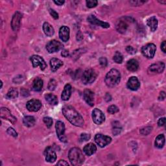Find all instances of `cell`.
I'll use <instances>...</instances> for the list:
<instances>
[{
    "label": "cell",
    "instance_id": "44",
    "mask_svg": "<svg viewBox=\"0 0 166 166\" xmlns=\"http://www.w3.org/2000/svg\"><path fill=\"white\" fill-rule=\"evenodd\" d=\"M165 118H160L158 121V125L159 127H162L165 125Z\"/></svg>",
    "mask_w": 166,
    "mask_h": 166
},
{
    "label": "cell",
    "instance_id": "46",
    "mask_svg": "<svg viewBox=\"0 0 166 166\" xmlns=\"http://www.w3.org/2000/svg\"><path fill=\"white\" fill-rule=\"evenodd\" d=\"M160 48H161L162 51L164 53H166V42L165 41L162 42V43L160 45Z\"/></svg>",
    "mask_w": 166,
    "mask_h": 166
},
{
    "label": "cell",
    "instance_id": "24",
    "mask_svg": "<svg viewBox=\"0 0 166 166\" xmlns=\"http://www.w3.org/2000/svg\"><path fill=\"white\" fill-rule=\"evenodd\" d=\"M139 68V63L136 59H130L127 63V68L130 72H136Z\"/></svg>",
    "mask_w": 166,
    "mask_h": 166
},
{
    "label": "cell",
    "instance_id": "17",
    "mask_svg": "<svg viewBox=\"0 0 166 166\" xmlns=\"http://www.w3.org/2000/svg\"><path fill=\"white\" fill-rule=\"evenodd\" d=\"M46 155V160L49 163H53L57 160V154L53 148L51 147H48L44 153Z\"/></svg>",
    "mask_w": 166,
    "mask_h": 166
},
{
    "label": "cell",
    "instance_id": "30",
    "mask_svg": "<svg viewBox=\"0 0 166 166\" xmlns=\"http://www.w3.org/2000/svg\"><path fill=\"white\" fill-rule=\"evenodd\" d=\"M165 144V136L163 134H159L156 137L155 139V146L158 148H162Z\"/></svg>",
    "mask_w": 166,
    "mask_h": 166
},
{
    "label": "cell",
    "instance_id": "10",
    "mask_svg": "<svg viewBox=\"0 0 166 166\" xmlns=\"http://www.w3.org/2000/svg\"><path fill=\"white\" fill-rule=\"evenodd\" d=\"M95 141L99 147H104L112 142V138L108 136L98 134L95 136Z\"/></svg>",
    "mask_w": 166,
    "mask_h": 166
},
{
    "label": "cell",
    "instance_id": "12",
    "mask_svg": "<svg viewBox=\"0 0 166 166\" xmlns=\"http://www.w3.org/2000/svg\"><path fill=\"white\" fill-rule=\"evenodd\" d=\"M22 18V14L19 11H17L14 13L11 21V27L13 31H16L20 29Z\"/></svg>",
    "mask_w": 166,
    "mask_h": 166
},
{
    "label": "cell",
    "instance_id": "14",
    "mask_svg": "<svg viewBox=\"0 0 166 166\" xmlns=\"http://www.w3.org/2000/svg\"><path fill=\"white\" fill-rule=\"evenodd\" d=\"M87 20H88V21L90 23H92V25H97V26H101V27L103 28H110V24L108 23L104 22H102V21L98 20L93 14L90 15L88 17V18H87Z\"/></svg>",
    "mask_w": 166,
    "mask_h": 166
},
{
    "label": "cell",
    "instance_id": "15",
    "mask_svg": "<svg viewBox=\"0 0 166 166\" xmlns=\"http://www.w3.org/2000/svg\"><path fill=\"white\" fill-rule=\"evenodd\" d=\"M1 118L5 119H7L13 124H14L16 122V118L12 115L9 110L5 107H2L1 108Z\"/></svg>",
    "mask_w": 166,
    "mask_h": 166
},
{
    "label": "cell",
    "instance_id": "8",
    "mask_svg": "<svg viewBox=\"0 0 166 166\" xmlns=\"http://www.w3.org/2000/svg\"><path fill=\"white\" fill-rule=\"evenodd\" d=\"M63 47L64 46L61 42L55 40H52L47 43L46 49L49 53H52L62 49Z\"/></svg>",
    "mask_w": 166,
    "mask_h": 166
},
{
    "label": "cell",
    "instance_id": "42",
    "mask_svg": "<svg viewBox=\"0 0 166 166\" xmlns=\"http://www.w3.org/2000/svg\"><path fill=\"white\" fill-rule=\"evenodd\" d=\"M49 13L52 16V17L55 20H57L58 19V14L55 11H54L53 9H52V8H50L49 9Z\"/></svg>",
    "mask_w": 166,
    "mask_h": 166
},
{
    "label": "cell",
    "instance_id": "16",
    "mask_svg": "<svg viewBox=\"0 0 166 166\" xmlns=\"http://www.w3.org/2000/svg\"><path fill=\"white\" fill-rule=\"evenodd\" d=\"M165 69V64L162 62H159L156 64H152L148 68V72L151 73H161Z\"/></svg>",
    "mask_w": 166,
    "mask_h": 166
},
{
    "label": "cell",
    "instance_id": "7",
    "mask_svg": "<svg viewBox=\"0 0 166 166\" xmlns=\"http://www.w3.org/2000/svg\"><path fill=\"white\" fill-rule=\"evenodd\" d=\"M56 131L57 134L58 139H60V142H67V138L66 136H65V125L63 122L58 121L56 125Z\"/></svg>",
    "mask_w": 166,
    "mask_h": 166
},
{
    "label": "cell",
    "instance_id": "11",
    "mask_svg": "<svg viewBox=\"0 0 166 166\" xmlns=\"http://www.w3.org/2000/svg\"><path fill=\"white\" fill-rule=\"evenodd\" d=\"M92 119L95 124L101 125L105 121V116L101 110L95 108L92 111Z\"/></svg>",
    "mask_w": 166,
    "mask_h": 166
},
{
    "label": "cell",
    "instance_id": "40",
    "mask_svg": "<svg viewBox=\"0 0 166 166\" xmlns=\"http://www.w3.org/2000/svg\"><path fill=\"white\" fill-rule=\"evenodd\" d=\"M99 64L103 67H106L107 66V60L105 57H101L99 60Z\"/></svg>",
    "mask_w": 166,
    "mask_h": 166
},
{
    "label": "cell",
    "instance_id": "4",
    "mask_svg": "<svg viewBox=\"0 0 166 166\" xmlns=\"http://www.w3.org/2000/svg\"><path fill=\"white\" fill-rule=\"evenodd\" d=\"M130 18L128 17H123L118 21L116 23V29L117 31L121 33L125 34L129 28V25L131 23H133L134 20L131 21Z\"/></svg>",
    "mask_w": 166,
    "mask_h": 166
},
{
    "label": "cell",
    "instance_id": "2",
    "mask_svg": "<svg viewBox=\"0 0 166 166\" xmlns=\"http://www.w3.org/2000/svg\"><path fill=\"white\" fill-rule=\"evenodd\" d=\"M68 158L72 165L74 166L81 165L84 161V156L82 151L77 147H73L69 150Z\"/></svg>",
    "mask_w": 166,
    "mask_h": 166
},
{
    "label": "cell",
    "instance_id": "28",
    "mask_svg": "<svg viewBox=\"0 0 166 166\" xmlns=\"http://www.w3.org/2000/svg\"><path fill=\"white\" fill-rule=\"evenodd\" d=\"M45 99L46 101L51 105H57L58 104V99L56 95L53 93H48L45 95Z\"/></svg>",
    "mask_w": 166,
    "mask_h": 166
},
{
    "label": "cell",
    "instance_id": "27",
    "mask_svg": "<svg viewBox=\"0 0 166 166\" xmlns=\"http://www.w3.org/2000/svg\"><path fill=\"white\" fill-rule=\"evenodd\" d=\"M43 87V81L40 78H36L33 83V90L36 92H40L42 90Z\"/></svg>",
    "mask_w": 166,
    "mask_h": 166
},
{
    "label": "cell",
    "instance_id": "1",
    "mask_svg": "<svg viewBox=\"0 0 166 166\" xmlns=\"http://www.w3.org/2000/svg\"><path fill=\"white\" fill-rule=\"evenodd\" d=\"M62 111L64 117L72 125L79 127H83L84 122L82 116L73 107L64 106Z\"/></svg>",
    "mask_w": 166,
    "mask_h": 166
},
{
    "label": "cell",
    "instance_id": "34",
    "mask_svg": "<svg viewBox=\"0 0 166 166\" xmlns=\"http://www.w3.org/2000/svg\"><path fill=\"white\" fill-rule=\"evenodd\" d=\"M57 86V82L55 79H51L48 84V89L51 91H53Z\"/></svg>",
    "mask_w": 166,
    "mask_h": 166
},
{
    "label": "cell",
    "instance_id": "25",
    "mask_svg": "<svg viewBox=\"0 0 166 166\" xmlns=\"http://www.w3.org/2000/svg\"><path fill=\"white\" fill-rule=\"evenodd\" d=\"M147 24L148 26V28H150L152 32L155 31L158 28V20L156 19L155 16L151 17L150 18H148L147 21Z\"/></svg>",
    "mask_w": 166,
    "mask_h": 166
},
{
    "label": "cell",
    "instance_id": "22",
    "mask_svg": "<svg viewBox=\"0 0 166 166\" xmlns=\"http://www.w3.org/2000/svg\"><path fill=\"white\" fill-rule=\"evenodd\" d=\"M72 86L69 84H67L65 86L64 90L62 93V95H61V98L63 101H68L69 100V98H70L71 94H72Z\"/></svg>",
    "mask_w": 166,
    "mask_h": 166
},
{
    "label": "cell",
    "instance_id": "13",
    "mask_svg": "<svg viewBox=\"0 0 166 166\" xmlns=\"http://www.w3.org/2000/svg\"><path fill=\"white\" fill-rule=\"evenodd\" d=\"M28 110L29 112H37L42 107V103L38 99H31L29 100L26 104Z\"/></svg>",
    "mask_w": 166,
    "mask_h": 166
},
{
    "label": "cell",
    "instance_id": "20",
    "mask_svg": "<svg viewBox=\"0 0 166 166\" xmlns=\"http://www.w3.org/2000/svg\"><path fill=\"white\" fill-rule=\"evenodd\" d=\"M59 37L63 42H67L69 38V29L67 26H63L59 30Z\"/></svg>",
    "mask_w": 166,
    "mask_h": 166
},
{
    "label": "cell",
    "instance_id": "38",
    "mask_svg": "<svg viewBox=\"0 0 166 166\" xmlns=\"http://www.w3.org/2000/svg\"><path fill=\"white\" fill-rule=\"evenodd\" d=\"M7 133L8 134L12 136H13L14 138H17V136H18V133H17L16 132V130L13 128H12V127H9V128H8L7 129Z\"/></svg>",
    "mask_w": 166,
    "mask_h": 166
},
{
    "label": "cell",
    "instance_id": "35",
    "mask_svg": "<svg viewBox=\"0 0 166 166\" xmlns=\"http://www.w3.org/2000/svg\"><path fill=\"white\" fill-rule=\"evenodd\" d=\"M119 112V108L116 105H111L108 108V112L110 114H114V113Z\"/></svg>",
    "mask_w": 166,
    "mask_h": 166
},
{
    "label": "cell",
    "instance_id": "31",
    "mask_svg": "<svg viewBox=\"0 0 166 166\" xmlns=\"http://www.w3.org/2000/svg\"><path fill=\"white\" fill-rule=\"evenodd\" d=\"M18 92L17 90V89L12 88L9 90H8V93H7L6 97L8 99H16L18 98Z\"/></svg>",
    "mask_w": 166,
    "mask_h": 166
},
{
    "label": "cell",
    "instance_id": "21",
    "mask_svg": "<svg viewBox=\"0 0 166 166\" xmlns=\"http://www.w3.org/2000/svg\"><path fill=\"white\" fill-rule=\"evenodd\" d=\"M51 69L53 72L57 71L61 66H63V62L57 58H53L50 60Z\"/></svg>",
    "mask_w": 166,
    "mask_h": 166
},
{
    "label": "cell",
    "instance_id": "23",
    "mask_svg": "<svg viewBox=\"0 0 166 166\" xmlns=\"http://www.w3.org/2000/svg\"><path fill=\"white\" fill-rule=\"evenodd\" d=\"M96 151H97V147L92 143L86 144L83 148L84 153L88 156H91L93 154L96 152Z\"/></svg>",
    "mask_w": 166,
    "mask_h": 166
},
{
    "label": "cell",
    "instance_id": "51",
    "mask_svg": "<svg viewBox=\"0 0 166 166\" xmlns=\"http://www.w3.org/2000/svg\"><path fill=\"white\" fill-rule=\"evenodd\" d=\"M64 2H65L64 1H54V3L59 6L63 5L64 3Z\"/></svg>",
    "mask_w": 166,
    "mask_h": 166
},
{
    "label": "cell",
    "instance_id": "47",
    "mask_svg": "<svg viewBox=\"0 0 166 166\" xmlns=\"http://www.w3.org/2000/svg\"><path fill=\"white\" fill-rule=\"evenodd\" d=\"M165 99V92H161L160 95H159L158 99L160 101H163Z\"/></svg>",
    "mask_w": 166,
    "mask_h": 166
},
{
    "label": "cell",
    "instance_id": "33",
    "mask_svg": "<svg viewBox=\"0 0 166 166\" xmlns=\"http://www.w3.org/2000/svg\"><path fill=\"white\" fill-rule=\"evenodd\" d=\"M86 5L88 8H93L98 5V1L96 0H87L86 2Z\"/></svg>",
    "mask_w": 166,
    "mask_h": 166
},
{
    "label": "cell",
    "instance_id": "41",
    "mask_svg": "<svg viewBox=\"0 0 166 166\" xmlns=\"http://www.w3.org/2000/svg\"><path fill=\"white\" fill-rule=\"evenodd\" d=\"M90 139V135L88 134H86V133H83L81 134V140L82 142H86V141H88V139Z\"/></svg>",
    "mask_w": 166,
    "mask_h": 166
},
{
    "label": "cell",
    "instance_id": "36",
    "mask_svg": "<svg viewBox=\"0 0 166 166\" xmlns=\"http://www.w3.org/2000/svg\"><path fill=\"white\" fill-rule=\"evenodd\" d=\"M43 120L48 128H50L52 126V124H53V119H52V118L49 117H45L43 118Z\"/></svg>",
    "mask_w": 166,
    "mask_h": 166
},
{
    "label": "cell",
    "instance_id": "5",
    "mask_svg": "<svg viewBox=\"0 0 166 166\" xmlns=\"http://www.w3.org/2000/svg\"><path fill=\"white\" fill-rule=\"evenodd\" d=\"M98 74L95 70L92 69H86L83 74L82 76V81L84 84H91L95 81L97 78Z\"/></svg>",
    "mask_w": 166,
    "mask_h": 166
},
{
    "label": "cell",
    "instance_id": "29",
    "mask_svg": "<svg viewBox=\"0 0 166 166\" xmlns=\"http://www.w3.org/2000/svg\"><path fill=\"white\" fill-rule=\"evenodd\" d=\"M23 122L25 126L28 127H31L35 124V119L33 116H25L23 119Z\"/></svg>",
    "mask_w": 166,
    "mask_h": 166
},
{
    "label": "cell",
    "instance_id": "50",
    "mask_svg": "<svg viewBox=\"0 0 166 166\" xmlns=\"http://www.w3.org/2000/svg\"><path fill=\"white\" fill-rule=\"evenodd\" d=\"M111 99H112V98H111V96H110V95L109 94V93H107L106 94V95H105V100L108 102V101H111Z\"/></svg>",
    "mask_w": 166,
    "mask_h": 166
},
{
    "label": "cell",
    "instance_id": "19",
    "mask_svg": "<svg viewBox=\"0 0 166 166\" xmlns=\"http://www.w3.org/2000/svg\"><path fill=\"white\" fill-rule=\"evenodd\" d=\"M83 97L85 101L90 106L93 107L94 105V93L90 90H85L83 93Z\"/></svg>",
    "mask_w": 166,
    "mask_h": 166
},
{
    "label": "cell",
    "instance_id": "37",
    "mask_svg": "<svg viewBox=\"0 0 166 166\" xmlns=\"http://www.w3.org/2000/svg\"><path fill=\"white\" fill-rule=\"evenodd\" d=\"M152 130V127H146L140 130V133L142 134V135H144V136H146V135H148V134H149Z\"/></svg>",
    "mask_w": 166,
    "mask_h": 166
},
{
    "label": "cell",
    "instance_id": "49",
    "mask_svg": "<svg viewBox=\"0 0 166 166\" xmlns=\"http://www.w3.org/2000/svg\"><path fill=\"white\" fill-rule=\"evenodd\" d=\"M58 165H68V162H66L65 160H60L58 163L57 164Z\"/></svg>",
    "mask_w": 166,
    "mask_h": 166
},
{
    "label": "cell",
    "instance_id": "18",
    "mask_svg": "<svg viewBox=\"0 0 166 166\" xmlns=\"http://www.w3.org/2000/svg\"><path fill=\"white\" fill-rule=\"evenodd\" d=\"M127 85L130 90L136 91L140 86V83L136 77H131L128 79Z\"/></svg>",
    "mask_w": 166,
    "mask_h": 166
},
{
    "label": "cell",
    "instance_id": "45",
    "mask_svg": "<svg viewBox=\"0 0 166 166\" xmlns=\"http://www.w3.org/2000/svg\"><path fill=\"white\" fill-rule=\"evenodd\" d=\"M145 2V1H132L130 3L132 4L133 5H141L142 4L144 3Z\"/></svg>",
    "mask_w": 166,
    "mask_h": 166
},
{
    "label": "cell",
    "instance_id": "3",
    "mask_svg": "<svg viewBox=\"0 0 166 166\" xmlns=\"http://www.w3.org/2000/svg\"><path fill=\"white\" fill-rule=\"evenodd\" d=\"M121 81V74L116 69H112L107 74L105 77V81L107 86L110 88H113L116 86Z\"/></svg>",
    "mask_w": 166,
    "mask_h": 166
},
{
    "label": "cell",
    "instance_id": "32",
    "mask_svg": "<svg viewBox=\"0 0 166 166\" xmlns=\"http://www.w3.org/2000/svg\"><path fill=\"white\" fill-rule=\"evenodd\" d=\"M113 60H114V62L118 63V64H121L122 62H123V57L122 54L120 53L119 51H116L114 55H113Z\"/></svg>",
    "mask_w": 166,
    "mask_h": 166
},
{
    "label": "cell",
    "instance_id": "6",
    "mask_svg": "<svg viewBox=\"0 0 166 166\" xmlns=\"http://www.w3.org/2000/svg\"><path fill=\"white\" fill-rule=\"evenodd\" d=\"M156 47L154 43H147L142 48L143 55L147 58H153L155 55Z\"/></svg>",
    "mask_w": 166,
    "mask_h": 166
},
{
    "label": "cell",
    "instance_id": "39",
    "mask_svg": "<svg viewBox=\"0 0 166 166\" xmlns=\"http://www.w3.org/2000/svg\"><path fill=\"white\" fill-rule=\"evenodd\" d=\"M121 127H120L119 124L118 126H116V125H113V134L116 136L121 133Z\"/></svg>",
    "mask_w": 166,
    "mask_h": 166
},
{
    "label": "cell",
    "instance_id": "43",
    "mask_svg": "<svg viewBox=\"0 0 166 166\" xmlns=\"http://www.w3.org/2000/svg\"><path fill=\"white\" fill-rule=\"evenodd\" d=\"M126 51L130 54H135L136 53V49H135L132 46H127L126 48Z\"/></svg>",
    "mask_w": 166,
    "mask_h": 166
},
{
    "label": "cell",
    "instance_id": "9",
    "mask_svg": "<svg viewBox=\"0 0 166 166\" xmlns=\"http://www.w3.org/2000/svg\"><path fill=\"white\" fill-rule=\"evenodd\" d=\"M30 60L33 64V68H37L38 66H40L41 70H44L47 67L45 60L39 55H33L32 57H31Z\"/></svg>",
    "mask_w": 166,
    "mask_h": 166
},
{
    "label": "cell",
    "instance_id": "48",
    "mask_svg": "<svg viewBox=\"0 0 166 166\" xmlns=\"http://www.w3.org/2000/svg\"><path fill=\"white\" fill-rule=\"evenodd\" d=\"M61 55H62L63 57H68L69 55V51L66 49H64L62 51V53H61Z\"/></svg>",
    "mask_w": 166,
    "mask_h": 166
},
{
    "label": "cell",
    "instance_id": "26",
    "mask_svg": "<svg viewBox=\"0 0 166 166\" xmlns=\"http://www.w3.org/2000/svg\"><path fill=\"white\" fill-rule=\"evenodd\" d=\"M43 31L48 37H52L54 34L55 31L53 28L52 27L48 22H44L43 24Z\"/></svg>",
    "mask_w": 166,
    "mask_h": 166
}]
</instances>
